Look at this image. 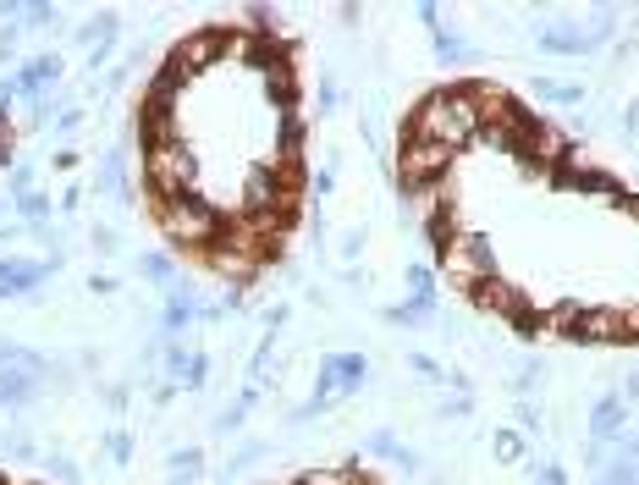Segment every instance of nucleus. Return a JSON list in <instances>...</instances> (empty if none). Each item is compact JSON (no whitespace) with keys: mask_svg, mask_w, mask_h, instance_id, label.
Segmentation results:
<instances>
[{"mask_svg":"<svg viewBox=\"0 0 639 485\" xmlns=\"http://www.w3.org/2000/svg\"><path fill=\"white\" fill-rule=\"evenodd\" d=\"M435 56H441V61H468V45H463L457 34H446V28H435Z\"/></svg>","mask_w":639,"mask_h":485,"instance_id":"obj_19","label":"nucleus"},{"mask_svg":"<svg viewBox=\"0 0 639 485\" xmlns=\"http://www.w3.org/2000/svg\"><path fill=\"white\" fill-rule=\"evenodd\" d=\"M72 127H83V111H78V105H67V111L56 116V132H72Z\"/></svg>","mask_w":639,"mask_h":485,"instance_id":"obj_31","label":"nucleus"},{"mask_svg":"<svg viewBox=\"0 0 639 485\" xmlns=\"http://www.w3.org/2000/svg\"><path fill=\"white\" fill-rule=\"evenodd\" d=\"M194 183H199V160H194V143L188 138L149 143L143 149V188L154 199H183V194H194Z\"/></svg>","mask_w":639,"mask_h":485,"instance_id":"obj_3","label":"nucleus"},{"mask_svg":"<svg viewBox=\"0 0 639 485\" xmlns=\"http://www.w3.org/2000/svg\"><path fill=\"white\" fill-rule=\"evenodd\" d=\"M535 94L551 100V105H579V100H584L579 83H557V78H535Z\"/></svg>","mask_w":639,"mask_h":485,"instance_id":"obj_18","label":"nucleus"},{"mask_svg":"<svg viewBox=\"0 0 639 485\" xmlns=\"http://www.w3.org/2000/svg\"><path fill=\"white\" fill-rule=\"evenodd\" d=\"M94 249H100V254H116V249H121V238H116L111 227H94Z\"/></svg>","mask_w":639,"mask_h":485,"instance_id":"obj_30","label":"nucleus"},{"mask_svg":"<svg viewBox=\"0 0 639 485\" xmlns=\"http://www.w3.org/2000/svg\"><path fill=\"white\" fill-rule=\"evenodd\" d=\"M562 337H573V343H628V314L623 309H579Z\"/></svg>","mask_w":639,"mask_h":485,"instance_id":"obj_8","label":"nucleus"},{"mask_svg":"<svg viewBox=\"0 0 639 485\" xmlns=\"http://www.w3.org/2000/svg\"><path fill=\"white\" fill-rule=\"evenodd\" d=\"M199 480H205V452L199 447L172 452V485H199Z\"/></svg>","mask_w":639,"mask_h":485,"instance_id":"obj_17","label":"nucleus"},{"mask_svg":"<svg viewBox=\"0 0 639 485\" xmlns=\"http://www.w3.org/2000/svg\"><path fill=\"white\" fill-rule=\"evenodd\" d=\"M541 376H546V370H541V359H524V365H519V376H513V392H519V397H530V392L541 386Z\"/></svg>","mask_w":639,"mask_h":485,"instance_id":"obj_20","label":"nucleus"},{"mask_svg":"<svg viewBox=\"0 0 639 485\" xmlns=\"http://www.w3.org/2000/svg\"><path fill=\"white\" fill-rule=\"evenodd\" d=\"M519 425H524V430H541V408H535V403H519Z\"/></svg>","mask_w":639,"mask_h":485,"instance_id":"obj_34","label":"nucleus"},{"mask_svg":"<svg viewBox=\"0 0 639 485\" xmlns=\"http://www.w3.org/2000/svg\"><path fill=\"white\" fill-rule=\"evenodd\" d=\"M12 194H18V199H23V194H34V172H28V166H18V172H12Z\"/></svg>","mask_w":639,"mask_h":485,"instance_id":"obj_32","label":"nucleus"},{"mask_svg":"<svg viewBox=\"0 0 639 485\" xmlns=\"http://www.w3.org/2000/svg\"><path fill=\"white\" fill-rule=\"evenodd\" d=\"M143 276L149 281H172V254H143Z\"/></svg>","mask_w":639,"mask_h":485,"instance_id":"obj_23","label":"nucleus"},{"mask_svg":"<svg viewBox=\"0 0 639 485\" xmlns=\"http://www.w3.org/2000/svg\"><path fill=\"white\" fill-rule=\"evenodd\" d=\"M205 370H210V359H205V354H194V359H188V370H183V381H177V386H194V392H199V386H205Z\"/></svg>","mask_w":639,"mask_h":485,"instance_id":"obj_25","label":"nucleus"},{"mask_svg":"<svg viewBox=\"0 0 639 485\" xmlns=\"http://www.w3.org/2000/svg\"><path fill=\"white\" fill-rule=\"evenodd\" d=\"M194 314H199L194 292H188V287H172V298H166V320H160V326H166V337H172V332H183V326H188Z\"/></svg>","mask_w":639,"mask_h":485,"instance_id":"obj_16","label":"nucleus"},{"mask_svg":"<svg viewBox=\"0 0 639 485\" xmlns=\"http://www.w3.org/2000/svg\"><path fill=\"white\" fill-rule=\"evenodd\" d=\"M364 452H375V458H397L403 447H397V436H392V430H375V436L364 441Z\"/></svg>","mask_w":639,"mask_h":485,"instance_id":"obj_24","label":"nucleus"},{"mask_svg":"<svg viewBox=\"0 0 639 485\" xmlns=\"http://www.w3.org/2000/svg\"><path fill=\"white\" fill-rule=\"evenodd\" d=\"M497 458H508V463H519V458H524V436H513V430H502V436H497Z\"/></svg>","mask_w":639,"mask_h":485,"instance_id":"obj_26","label":"nucleus"},{"mask_svg":"<svg viewBox=\"0 0 639 485\" xmlns=\"http://www.w3.org/2000/svg\"><path fill=\"white\" fill-rule=\"evenodd\" d=\"M441 270H446V281H452L457 292H474L479 281L497 276V254H491V243L479 238V232H457V238L441 249Z\"/></svg>","mask_w":639,"mask_h":485,"instance_id":"obj_4","label":"nucleus"},{"mask_svg":"<svg viewBox=\"0 0 639 485\" xmlns=\"http://www.w3.org/2000/svg\"><path fill=\"white\" fill-rule=\"evenodd\" d=\"M408 138L446 143L452 154H457V149H468V143L479 138V116H474V100L463 94V83L425 94V100L414 105V116H408Z\"/></svg>","mask_w":639,"mask_h":485,"instance_id":"obj_1","label":"nucleus"},{"mask_svg":"<svg viewBox=\"0 0 639 485\" xmlns=\"http://www.w3.org/2000/svg\"><path fill=\"white\" fill-rule=\"evenodd\" d=\"M463 94L474 100V116H479V127H502L508 116H519L524 105L502 89V83H491V78H474V83H463Z\"/></svg>","mask_w":639,"mask_h":485,"instance_id":"obj_9","label":"nucleus"},{"mask_svg":"<svg viewBox=\"0 0 639 485\" xmlns=\"http://www.w3.org/2000/svg\"><path fill=\"white\" fill-rule=\"evenodd\" d=\"M479 309H486V314H502V320H524L530 314V298L513 287V281H502V276H491V281H479L474 292H468Z\"/></svg>","mask_w":639,"mask_h":485,"instance_id":"obj_10","label":"nucleus"},{"mask_svg":"<svg viewBox=\"0 0 639 485\" xmlns=\"http://www.w3.org/2000/svg\"><path fill=\"white\" fill-rule=\"evenodd\" d=\"M364 381H370V359H364V354H332V359H320L314 397H320V403H332L337 392H359Z\"/></svg>","mask_w":639,"mask_h":485,"instance_id":"obj_7","label":"nucleus"},{"mask_svg":"<svg viewBox=\"0 0 639 485\" xmlns=\"http://www.w3.org/2000/svg\"><path fill=\"white\" fill-rule=\"evenodd\" d=\"M199 259H205L221 281H232V287H248V281L265 270V259H254V254H243V249H226V243H210Z\"/></svg>","mask_w":639,"mask_h":485,"instance_id":"obj_11","label":"nucleus"},{"mask_svg":"<svg viewBox=\"0 0 639 485\" xmlns=\"http://www.w3.org/2000/svg\"><path fill=\"white\" fill-rule=\"evenodd\" d=\"M50 474H56V480H61V485H78V469H72V463H67V458H56V463H50Z\"/></svg>","mask_w":639,"mask_h":485,"instance_id":"obj_36","label":"nucleus"},{"mask_svg":"<svg viewBox=\"0 0 639 485\" xmlns=\"http://www.w3.org/2000/svg\"><path fill=\"white\" fill-rule=\"evenodd\" d=\"M12 149H18V127H12L7 111H0V160H12Z\"/></svg>","mask_w":639,"mask_h":485,"instance_id":"obj_27","label":"nucleus"},{"mask_svg":"<svg viewBox=\"0 0 639 485\" xmlns=\"http://www.w3.org/2000/svg\"><path fill=\"white\" fill-rule=\"evenodd\" d=\"M105 447H111V458H121V463H127V458H132V436H111V441H105Z\"/></svg>","mask_w":639,"mask_h":485,"instance_id":"obj_35","label":"nucleus"},{"mask_svg":"<svg viewBox=\"0 0 639 485\" xmlns=\"http://www.w3.org/2000/svg\"><path fill=\"white\" fill-rule=\"evenodd\" d=\"M623 132H628V138H634V132H639V100H634V105H628V111H623Z\"/></svg>","mask_w":639,"mask_h":485,"instance_id":"obj_37","label":"nucleus"},{"mask_svg":"<svg viewBox=\"0 0 639 485\" xmlns=\"http://www.w3.org/2000/svg\"><path fill=\"white\" fill-rule=\"evenodd\" d=\"M56 78H61V61H56V56H34V61H28L18 78H12V94L39 100V89H45V83H56Z\"/></svg>","mask_w":639,"mask_h":485,"instance_id":"obj_13","label":"nucleus"},{"mask_svg":"<svg viewBox=\"0 0 639 485\" xmlns=\"http://www.w3.org/2000/svg\"><path fill=\"white\" fill-rule=\"evenodd\" d=\"M541 50H551V56H584V50H595V45H590L584 28H546V34H541Z\"/></svg>","mask_w":639,"mask_h":485,"instance_id":"obj_14","label":"nucleus"},{"mask_svg":"<svg viewBox=\"0 0 639 485\" xmlns=\"http://www.w3.org/2000/svg\"><path fill=\"white\" fill-rule=\"evenodd\" d=\"M12 205H18L23 221H45V216H50V199H45V194H23V199H12Z\"/></svg>","mask_w":639,"mask_h":485,"instance_id":"obj_21","label":"nucleus"},{"mask_svg":"<svg viewBox=\"0 0 639 485\" xmlns=\"http://www.w3.org/2000/svg\"><path fill=\"white\" fill-rule=\"evenodd\" d=\"M623 425H628V397H601L595 403V414H590V447H612L617 436H623Z\"/></svg>","mask_w":639,"mask_h":485,"instance_id":"obj_12","label":"nucleus"},{"mask_svg":"<svg viewBox=\"0 0 639 485\" xmlns=\"http://www.w3.org/2000/svg\"><path fill=\"white\" fill-rule=\"evenodd\" d=\"M408 365H414V370H419L425 381H441V370H435V359H430V354H414Z\"/></svg>","mask_w":639,"mask_h":485,"instance_id":"obj_33","label":"nucleus"},{"mask_svg":"<svg viewBox=\"0 0 639 485\" xmlns=\"http://www.w3.org/2000/svg\"><path fill=\"white\" fill-rule=\"evenodd\" d=\"M408 292H414V303H435V287H430V270L425 265L408 270Z\"/></svg>","mask_w":639,"mask_h":485,"instance_id":"obj_22","label":"nucleus"},{"mask_svg":"<svg viewBox=\"0 0 639 485\" xmlns=\"http://www.w3.org/2000/svg\"><path fill=\"white\" fill-rule=\"evenodd\" d=\"M0 485H12V480H7V474H0Z\"/></svg>","mask_w":639,"mask_h":485,"instance_id":"obj_38","label":"nucleus"},{"mask_svg":"<svg viewBox=\"0 0 639 485\" xmlns=\"http://www.w3.org/2000/svg\"><path fill=\"white\" fill-rule=\"evenodd\" d=\"M154 227L166 232L172 249L205 254V249L221 238L226 216H221V205H210V199H199V194H183V199H154Z\"/></svg>","mask_w":639,"mask_h":485,"instance_id":"obj_2","label":"nucleus"},{"mask_svg":"<svg viewBox=\"0 0 639 485\" xmlns=\"http://www.w3.org/2000/svg\"><path fill=\"white\" fill-rule=\"evenodd\" d=\"M359 463H364V458H353V469H303L298 485H364L370 474H364Z\"/></svg>","mask_w":639,"mask_h":485,"instance_id":"obj_15","label":"nucleus"},{"mask_svg":"<svg viewBox=\"0 0 639 485\" xmlns=\"http://www.w3.org/2000/svg\"><path fill=\"white\" fill-rule=\"evenodd\" d=\"M452 160H457V154H452L446 143L403 138V149H397V188H403V194H419V188H430V183H446Z\"/></svg>","mask_w":639,"mask_h":485,"instance_id":"obj_5","label":"nucleus"},{"mask_svg":"<svg viewBox=\"0 0 639 485\" xmlns=\"http://www.w3.org/2000/svg\"><path fill=\"white\" fill-rule=\"evenodd\" d=\"M23 18H28L34 28H50V23H56V7H23Z\"/></svg>","mask_w":639,"mask_h":485,"instance_id":"obj_29","label":"nucleus"},{"mask_svg":"<svg viewBox=\"0 0 639 485\" xmlns=\"http://www.w3.org/2000/svg\"><path fill=\"white\" fill-rule=\"evenodd\" d=\"M535 485H568V474L557 463H535Z\"/></svg>","mask_w":639,"mask_h":485,"instance_id":"obj_28","label":"nucleus"},{"mask_svg":"<svg viewBox=\"0 0 639 485\" xmlns=\"http://www.w3.org/2000/svg\"><path fill=\"white\" fill-rule=\"evenodd\" d=\"M221 61H226V28H199V34H188V39L172 50L166 72H177V78L188 83V78H199L205 67H221Z\"/></svg>","mask_w":639,"mask_h":485,"instance_id":"obj_6","label":"nucleus"}]
</instances>
